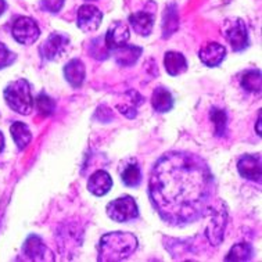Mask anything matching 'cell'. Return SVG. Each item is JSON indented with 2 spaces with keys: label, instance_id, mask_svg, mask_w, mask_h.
Here are the masks:
<instances>
[{
  "label": "cell",
  "instance_id": "6da1fadb",
  "mask_svg": "<svg viewBox=\"0 0 262 262\" xmlns=\"http://www.w3.org/2000/svg\"><path fill=\"white\" fill-rule=\"evenodd\" d=\"M214 191L208 164L189 151L165 152L154 164L148 181L152 207L172 226H185L204 216Z\"/></svg>",
  "mask_w": 262,
  "mask_h": 262
},
{
  "label": "cell",
  "instance_id": "7a4b0ae2",
  "mask_svg": "<svg viewBox=\"0 0 262 262\" xmlns=\"http://www.w3.org/2000/svg\"><path fill=\"white\" fill-rule=\"evenodd\" d=\"M138 237L129 232H111L99 242V261L117 262L128 259L138 250Z\"/></svg>",
  "mask_w": 262,
  "mask_h": 262
},
{
  "label": "cell",
  "instance_id": "3957f363",
  "mask_svg": "<svg viewBox=\"0 0 262 262\" xmlns=\"http://www.w3.org/2000/svg\"><path fill=\"white\" fill-rule=\"evenodd\" d=\"M5 100L10 108L21 115H29L34 110V97L27 79H17L6 86Z\"/></svg>",
  "mask_w": 262,
  "mask_h": 262
},
{
  "label": "cell",
  "instance_id": "277c9868",
  "mask_svg": "<svg viewBox=\"0 0 262 262\" xmlns=\"http://www.w3.org/2000/svg\"><path fill=\"white\" fill-rule=\"evenodd\" d=\"M207 214L211 215L210 222L205 228V236L212 246H220L224 240L225 228L228 221V210L224 203H218L215 205H210Z\"/></svg>",
  "mask_w": 262,
  "mask_h": 262
},
{
  "label": "cell",
  "instance_id": "5b68a950",
  "mask_svg": "<svg viewBox=\"0 0 262 262\" xmlns=\"http://www.w3.org/2000/svg\"><path fill=\"white\" fill-rule=\"evenodd\" d=\"M107 215L115 222H128L139 216V208L134 197L122 195L107 204Z\"/></svg>",
  "mask_w": 262,
  "mask_h": 262
},
{
  "label": "cell",
  "instance_id": "8992f818",
  "mask_svg": "<svg viewBox=\"0 0 262 262\" xmlns=\"http://www.w3.org/2000/svg\"><path fill=\"white\" fill-rule=\"evenodd\" d=\"M224 35L234 52H242L248 46V32L246 23L240 18H233L225 24Z\"/></svg>",
  "mask_w": 262,
  "mask_h": 262
},
{
  "label": "cell",
  "instance_id": "52a82bcc",
  "mask_svg": "<svg viewBox=\"0 0 262 262\" xmlns=\"http://www.w3.org/2000/svg\"><path fill=\"white\" fill-rule=\"evenodd\" d=\"M13 36L21 45H32L40 36V29H39L36 21L31 17H18L13 24Z\"/></svg>",
  "mask_w": 262,
  "mask_h": 262
},
{
  "label": "cell",
  "instance_id": "ba28073f",
  "mask_svg": "<svg viewBox=\"0 0 262 262\" xmlns=\"http://www.w3.org/2000/svg\"><path fill=\"white\" fill-rule=\"evenodd\" d=\"M23 253L28 261H54L56 259L52 250L36 234H31L27 237L24 247H23Z\"/></svg>",
  "mask_w": 262,
  "mask_h": 262
},
{
  "label": "cell",
  "instance_id": "9c48e42d",
  "mask_svg": "<svg viewBox=\"0 0 262 262\" xmlns=\"http://www.w3.org/2000/svg\"><path fill=\"white\" fill-rule=\"evenodd\" d=\"M68 46H70V39L66 35L54 32V34L49 35V38L43 42V45L40 46V54L46 60L56 61L66 54Z\"/></svg>",
  "mask_w": 262,
  "mask_h": 262
},
{
  "label": "cell",
  "instance_id": "30bf717a",
  "mask_svg": "<svg viewBox=\"0 0 262 262\" xmlns=\"http://www.w3.org/2000/svg\"><path fill=\"white\" fill-rule=\"evenodd\" d=\"M103 19L101 11L93 5H82L76 14V24L78 28L85 34H92L99 29Z\"/></svg>",
  "mask_w": 262,
  "mask_h": 262
},
{
  "label": "cell",
  "instance_id": "8fae6325",
  "mask_svg": "<svg viewBox=\"0 0 262 262\" xmlns=\"http://www.w3.org/2000/svg\"><path fill=\"white\" fill-rule=\"evenodd\" d=\"M237 171L244 179L261 183V157L258 154L257 156L254 154L243 156L237 162Z\"/></svg>",
  "mask_w": 262,
  "mask_h": 262
},
{
  "label": "cell",
  "instance_id": "7c38bea8",
  "mask_svg": "<svg viewBox=\"0 0 262 262\" xmlns=\"http://www.w3.org/2000/svg\"><path fill=\"white\" fill-rule=\"evenodd\" d=\"M129 38H130V32H129L128 25L122 21H115L105 34L104 43L108 50H114V49L125 46Z\"/></svg>",
  "mask_w": 262,
  "mask_h": 262
},
{
  "label": "cell",
  "instance_id": "4fadbf2b",
  "mask_svg": "<svg viewBox=\"0 0 262 262\" xmlns=\"http://www.w3.org/2000/svg\"><path fill=\"white\" fill-rule=\"evenodd\" d=\"M225 56H226V49L222 46L221 43L211 42L204 45L201 48L199 57H200L201 62L207 66V67H216L220 66L221 62L224 61Z\"/></svg>",
  "mask_w": 262,
  "mask_h": 262
},
{
  "label": "cell",
  "instance_id": "5bb4252c",
  "mask_svg": "<svg viewBox=\"0 0 262 262\" xmlns=\"http://www.w3.org/2000/svg\"><path fill=\"white\" fill-rule=\"evenodd\" d=\"M129 24L140 36H148L154 27V15L148 11H136L129 15Z\"/></svg>",
  "mask_w": 262,
  "mask_h": 262
},
{
  "label": "cell",
  "instance_id": "9a60e30c",
  "mask_svg": "<svg viewBox=\"0 0 262 262\" xmlns=\"http://www.w3.org/2000/svg\"><path fill=\"white\" fill-rule=\"evenodd\" d=\"M111 187H113V179L110 173L105 171H96L88 182V190L97 197L107 194L111 190Z\"/></svg>",
  "mask_w": 262,
  "mask_h": 262
},
{
  "label": "cell",
  "instance_id": "2e32d148",
  "mask_svg": "<svg viewBox=\"0 0 262 262\" xmlns=\"http://www.w3.org/2000/svg\"><path fill=\"white\" fill-rule=\"evenodd\" d=\"M142 48L139 46H132V45H125L122 48L114 49L113 56H114L115 62L119 67H130L138 61L139 57L142 56Z\"/></svg>",
  "mask_w": 262,
  "mask_h": 262
},
{
  "label": "cell",
  "instance_id": "e0dca14e",
  "mask_svg": "<svg viewBox=\"0 0 262 262\" xmlns=\"http://www.w3.org/2000/svg\"><path fill=\"white\" fill-rule=\"evenodd\" d=\"M86 70L83 62L79 58H72L64 67V76L72 88H79L85 81Z\"/></svg>",
  "mask_w": 262,
  "mask_h": 262
},
{
  "label": "cell",
  "instance_id": "ac0fdd59",
  "mask_svg": "<svg viewBox=\"0 0 262 262\" xmlns=\"http://www.w3.org/2000/svg\"><path fill=\"white\" fill-rule=\"evenodd\" d=\"M164 66L165 70L171 76H178L187 71V61L182 53L167 52L164 57Z\"/></svg>",
  "mask_w": 262,
  "mask_h": 262
},
{
  "label": "cell",
  "instance_id": "d6986e66",
  "mask_svg": "<svg viewBox=\"0 0 262 262\" xmlns=\"http://www.w3.org/2000/svg\"><path fill=\"white\" fill-rule=\"evenodd\" d=\"M151 105L157 113H168L173 107V97L171 92L165 88H157L154 89L151 96Z\"/></svg>",
  "mask_w": 262,
  "mask_h": 262
},
{
  "label": "cell",
  "instance_id": "ffe728a7",
  "mask_svg": "<svg viewBox=\"0 0 262 262\" xmlns=\"http://www.w3.org/2000/svg\"><path fill=\"white\" fill-rule=\"evenodd\" d=\"M126 100L124 101V105L118 104L117 105V108L121 111V114H124L125 117H128V118H135L136 115H138V107L139 105L143 104L144 99L142 96L139 95L136 91H129L126 95Z\"/></svg>",
  "mask_w": 262,
  "mask_h": 262
},
{
  "label": "cell",
  "instance_id": "44dd1931",
  "mask_svg": "<svg viewBox=\"0 0 262 262\" xmlns=\"http://www.w3.org/2000/svg\"><path fill=\"white\" fill-rule=\"evenodd\" d=\"M179 27V15H178V7L175 3L167 6L165 13H164V19H162V32L164 38H169Z\"/></svg>",
  "mask_w": 262,
  "mask_h": 262
},
{
  "label": "cell",
  "instance_id": "7402d4cb",
  "mask_svg": "<svg viewBox=\"0 0 262 262\" xmlns=\"http://www.w3.org/2000/svg\"><path fill=\"white\" fill-rule=\"evenodd\" d=\"M10 134L13 136V140L19 150H24L32 140V134H31L29 128L24 122H19V121H17L10 126Z\"/></svg>",
  "mask_w": 262,
  "mask_h": 262
},
{
  "label": "cell",
  "instance_id": "603a6c76",
  "mask_svg": "<svg viewBox=\"0 0 262 262\" xmlns=\"http://www.w3.org/2000/svg\"><path fill=\"white\" fill-rule=\"evenodd\" d=\"M240 83L243 86L244 91L251 92V93H259L262 85L261 71L259 70H248L242 75Z\"/></svg>",
  "mask_w": 262,
  "mask_h": 262
},
{
  "label": "cell",
  "instance_id": "cb8c5ba5",
  "mask_svg": "<svg viewBox=\"0 0 262 262\" xmlns=\"http://www.w3.org/2000/svg\"><path fill=\"white\" fill-rule=\"evenodd\" d=\"M254 250L253 246L248 243L234 244L230 248L228 255L225 257V261H250L253 258Z\"/></svg>",
  "mask_w": 262,
  "mask_h": 262
},
{
  "label": "cell",
  "instance_id": "d4e9b609",
  "mask_svg": "<svg viewBox=\"0 0 262 262\" xmlns=\"http://www.w3.org/2000/svg\"><path fill=\"white\" fill-rule=\"evenodd\" d=\"M121 179L124 182V185L129 187H136L140 185L142 182V172L140 168L138 167V164H129L124 168V171L121 173Z\"/></svg>",
  "mask_w": 262,
  "mask_h": 262
},
{
  "label": "cell",
  "instance_id": "484cf974",
  "mask_svg": "<svg viewBox=\"0 0 262 262\" xmlns=\"http://www.w3.org/2000/svg\"><path fill=\"white\" fill-rule=\"evenodd\" d=\"M34 105L38 110V114L42 117H50L54 114V110H56V101L46 93H40L34 101Z\"/></svg>",
  "mask_w": 262,
  "mask_h": 262
},
{
  "label": "cell",
  "instance_id": "4316f807",
  "mask_svg": "<svg viewBox=\"0 0 262 262\" xmlns=\"http://www.w3.org/2000/svg\"><path fill=\"white\" fill-rule=\"evenodd\" d=\"M210 118L214 122L216 136H224L225 132H226V124H228L226 113L224 110H220V108L214 107V108H211Z\"/></svg>",
  "mask_w": 262,
  "mask_h": 262
},
{
  "label": "cell",
  "instance_id": "83f0119b",
  "mask_svg": "<svg viewBox=\"0 0 262 262\" xmlns=\"http://www.w3.org/2000/svg\"><path fill=\"white\" fill-rule=\"evenodd\" d=\"M15 61V54L7 49L5 43H0V70L9 67Z\"/></svg>",
  "mask_w": 262,
  "mask_h": 262
},
{
  "label": "cell",
  "instance_id": "f1b7e54d",
  "mask_svg": "<svg viewBox=\"0 0 262 262\" xmlns=\"http://www.w3.org/2000/svg\"><path fill=\"white\" fill-rule=\"evenodd\" d=\"M91 49H97V50H92V56L97 60H104L107 57V46H105V43H101V39H95L91 45Z\"/></svg>",
  "mask_w": 262,
  "mask_h": 262
},
{
  "label": "cell",
  "instance_id": "f546056e",
  "mask_svg": "<svg viewBox=\"0 0 262 262\" xmlns=\"http://www.w3.org/2000/svg\"><path fill=\"white\" fill-rule=\"evenodd\" d=\"M64 2L66 0H40V5H42L43 10H46L52 14H56L62 9Z\"/></svg>",
  "mask_w": 262,
  "mask_h": 262
},
{
  "label": "cell",
  "instance_id": "4dcf8cb0",
  "mask_svg": "<svg viewBox=\"0 0 262 262\" xmlns=\"http://www.w3.org/2000/svg\"><path fill=\"white\" fill-rule=\"evenodd\" d=\"M255 129H257V134L261 136V113L258 114V122H257V126H255Z\"/></svg>",
  "mask_w": 262,
  "mask_h": 262
},
{
  "label": "cell",
  "instance_id": "1f68e13d",
  "mask_svg": "<svg viewBox=\"0 0 262 262\" xmlns=\"http://www.w3.org/2000/svg\"><path fill=\"white\" fill-rule=\"evenodd\" d=\"M7 9V5H6V0H0V15L3 14Z\"/></svg>",
  "mask_w": 262,
  "mask_h": 262
},
{
  "label": "cell",
  "instance_id": "d6a6232c",
  "mask_svg": "<svg viewBox=\"0 0 262 262\" xmlns=\"http://www.w3.org/2000/svg\"><path fill=\"white\" fill-rule=\"evenodd\" d=\"M3 148H5V136L0 132V152L3 151Z\"/></svg>",
  "mask_w": 262,
  "mask_h": 262
}]
</instances>
